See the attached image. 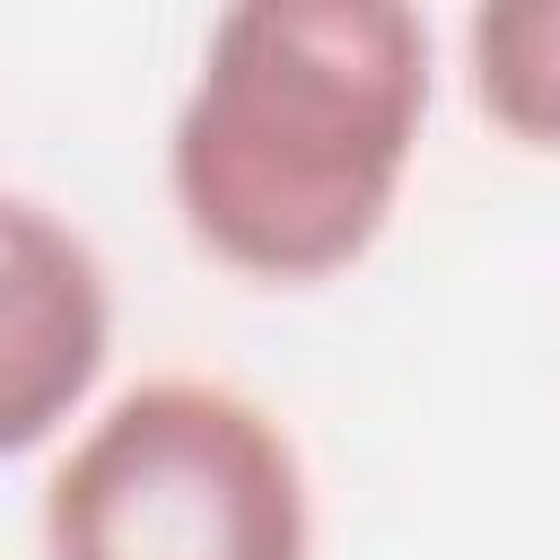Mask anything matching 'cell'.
Returning <instances> with one entry per match:
<instances>
[{
  "instance_id": "2",
  "label": "cell",
  "mask_w": 560,
  "mask_h": 560,
  "mask_svg": "<svg viewBox=\"0 0 560 560\" xmlns=\"http://www.w3.org/2000/svg\"><path fill=\"white\" fill-rule=\"evenodd\" d=\"M289 429L210 376L131 385L44 481L52 560H306Z\"/></svg>"
},
{
  "instance_id": "4",
  "label": "cell",
  "mask_w": 560,
  "mask_h": 560,
  "mask_svg": "<svg viewBox=\"0 0 560 560\" xmlns=\"http://www.w3.org/2000/svg\"><path fill=\"white\" fill-rule=\"evenodd\" d=\"M464 61H472L481 114H490L508 140L560 149V0H499V9H472Z\"/></svg>"
},
{
  "instance_id": "3",
  "label": "cell",
  "mask_w": 560,
  "mask_h": 560,
  "mask_svg": "<svg viewBox=\"0 0 560 560\" xmlns=\"http://www.w3.org/2000/svg\"><path fill=\"white\" fill-rule=\"evenodd\" d=\"M114 341L105 262L44 201L0 192V455L44 446L96 385Z\"/></svg>"
},
{
  "instance_id": "1",
  "label": "cell",
  "mask_w": 560,
  "mask_h": 560,
  "mask_svg": "<svg viewBox=\"0 0 560 560\" xmlns=\"http://www.w3.org/2000/svg\"><path fill=\"white\" fill-rule=\"evenodd\" d=\"M420 114L429 26L402 0H245L201 44L166 184L228 271L332 280L394 219Z\"/></svg>"
}]
</instances>
